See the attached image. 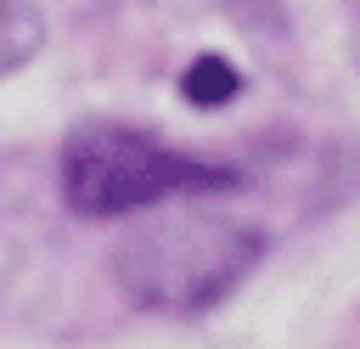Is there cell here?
I'll return each instance as SVG.
<instances>
[{
  "label": "cell",
  "mask_w": 360,
  "mask_h": 349,
  "mask_svg": "<svg viewBox=\"0 0 360 349\" xmlns=\"http://www.w3.org/2000/svg\"><path fill=\"white\" fill-rule=\"evenodd\" d=\"M225 186H236L231 169L186 158L129 124H90L62 146V197L84 220H118L135 208H158V203L225 191Z\"/></svg>",
  "instance_id": "obj_2"
},
{
  "label": "cell",
  "mask_w": 360,
  "mask_h": 349,
  "mask_svg": "<svg viewBox=\"0 0 360 349\" xmlns=\"http://www.w3.org/2000/svg\"><path fill=\"white\" fill-rule=\"evenodd\" d=\"M45 39V23H39V6L34 0H0V79L11 68H22Z\"/></svg>",
  "instance_id": "obj_3"
},
{
  "label": "cell",
  "mask_w": 360,
  "mask_h": 349,
  "mask_svg": "<svg viewBox=\"0 0 360 349\" xmlns=\"http://www.w3.org/2000/svg\"><path fill=\"white\" fill-rule=\"evenodd\" d=\"M259 248H264L259 231L231 214L174 208V214H152L124 231V242L112 253V276L146 310L197 315V310L219 304L253 270Z\"/></svg>",
  "instance_id": "obj_1"
},
{
  "label": "cell",
  "mask_w": 360,
  "mask_h": 349,
  "mask_svg": "<svg viewBox=\"0 0 360 349\" xmlns=\"http://www.w3.org/2000/svg\"><path fill=\"white\" fill-rule=\"evenodd\" d=\"M236 96V68L225 56H202L186 68V101L197 107H214V101H231Z\"/></svg>",
  "instance_id": "obj_4"
}]
</instances>
